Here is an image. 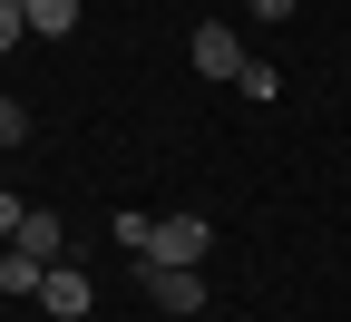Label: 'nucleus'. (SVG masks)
Here are the masks:
<instances>
[{
    "label": "nucleus",
    "instance_id": "obj_1",
    "mask_svg": "<svg viewBox=\"0 0 351 322\" xmlns=\"http://www.w3.org/2000/svg\"><path fill=\"white\" fill-rule=\"evenodd\" d=\"M137 284H147L156 312H205V273L195 264H137Z\"/></svg>",
    "mask_w": 351,
    "mask_h": 322
},
{
    "label": "nucleus",
    "instance_id": "obj_2",
    "mask_svg": "<svg viewBox=\"0 0 351 322\" xmlns=\"http://www.w3.org/2000/svg\"><path fill=\"white\" fill-rule=\"evenodd\" d=\"M205 254H215V225H205V215H156L147 264H205Z\"/></svg>",
    "mask_w": 351,
    "mask_h": 322
},
{
    "label": "nucleus",
    "instance_id": "obj_3",
    "mask_svg": "<svg viewBox=\"0 0 351 322\" xmlns=\"http://www.w3.org/2000/svg\"><path fill=\"white\" fill-rule=\"evenodd\" d=\"M195 69H205L215 88H234V78H244V39H234L225 20H205V30H195Z\"/></svg>",
    "mask_w": 351,
    "mask_h": 322
},
{
    "label": "nucleus",
    "instance_id": "obj_4",
    "mask_svg": "<svg viewBox=\"0 0 351 322\" xmlns=\"http://www.w3.org/2000/svg\"><path fill=\"white\" fill-rule=\"evenodd\" d=\"M39 303H49V322H78L88 303H98V284H88L78 264H49V284H39Z\"/></svg>",
    "mask_w": 351,
    "mask_h": 322
},
{
    "label": "nucleus",
    "instance_id": "obj_5",
    "mask_svg": "<svg viewBox=\"0 0 351 322\" xmlns=\"http://www.w3.org/2000/svg\"><path fill=\"white\" fill-rule=\"evenodd\" d=\"M39 284H49V264H39V254H20V244L0 254V293H10V303H20V293H39Z\"/></svg>",
    "mask_w": 351,
    "mask_h": 322
},
{
    "label": "nucleus",
    "instance_id": "obj_6",
    "mask_svg": "<svg viewBox=\"0 0 351 322\" xmlns=\"http://www.w3.org/2000/svg\"><path fill=\"white\" fill-rule=\"evenodd\" d=\"M234 98H254V108H263V98H283V69H274V59H244V78H234Z\"/></svg>",
    "mask_w": 351,
    "mask_h": 322
},
{
    "label": "nucleus",
    "instance_id": "obj_7",
    "mask_svg": "<svg viewBox=\"0 0 351 322\" xmlns=\"http://www.w3.org/2000/svg\"><path fill=\"white\" fill-rule=\"evenodd\" d=\"M59 244H69V235H59V215H29V225H20V254H39V264H59Z\"/></svg>",
    "mask_w": 351,
    "mask_h": 322
},
{
    "label": "nucleus",
    "instance_id": "obj_8",
    "mask_svg": "<svg viewBox=\"0 0 351 322\" xmlns=\"http://www.w3.org/2000/svg\"><path fill=\"white\" fill-rule=\"evenodd\" d=\"M29 30H39V39H69V30H78V0H29Z\"/></svg>",
    "mask_w": 351,
    "mask_h": 322
},
{
    "label": "nucleus",
    "instance_id": "obj_9",
    "mask_svg": "<svg viewBox=\"0 0 351 322\" xmlns=\"http://www.w3.org/2000/svg\"><path fill=\"white\" fill-rule=\"evenodd\" d=\"M108 235H117V244H127V254H137V264H147V244H156V215H137V205H127V215H117V225H108Z\"/></svg>",
    "mask_w": 351,
    "mask_h": 322
},
{
    "label": "nucleus",
    "instance_id": "obj_10",
    "mask_svg": "<svg viewBox=\"0 0 351 322\" xmlns=\"http://www.w3.org/2000/svg\"><path fill=\"white\" fill-rule=\"evenodd\" d=\"M29 215H39V205H20L10 186H0V244H20V225H29Z\"/></svg>",
    "mask_w": 351,
    "mask_h": 322
},
{
    "label": "nucleus",
    "instance_id": "obj_11",
    "mask_svg": "<svg viewBox=\"0 0 351 322\" xmlns=\"http://www.w3.org/2000/svg\"><path fill=\"white\" fill-rule=\"evenodd\" d=\"M20 30H29V0H0V49H20Z\"/></svg>",
    "mask_w": 351,
    "mask_h": 322
},
{
    "label": "nucleus",
    "instance_id": "obj_12",
    "mask_svg": "<svg viewBox=\"0 0 351 322\" xmlns=\"http://www.w3.org/2000/svg\"><path fill=\"white\" fill-rule=\"evenodd\" d=\"M20 137H29V108H20V98H0V147H20Z\"/></svg>",
    "mask_w": 351,
    "mask_h": 322
},
{
    "label": "nucleus",
    "instance_id": "obj_13",
    "mask_svg": "<svg viewBox=\"0 0 351 322\" xmlns=\"http://www.w3.org/2000/svg\"><path fill=\"white\" fill-rule=\"evenodd\" d=\"M244 10H254V20H293V0H244Z\"/></svg>",
    "mask_w": 351,
    "mask_h": 322
}]
</instances>
